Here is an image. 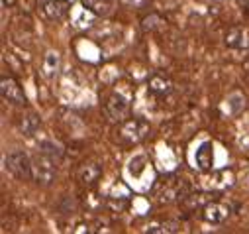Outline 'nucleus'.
<instances>
[{"mask_svg": "<svg viewBox=\"0 0 249 234\" xmlns=\"http://www.w3.org/2000/svg\"><path fill=\"white\" fill-rule=\"evenodd\" d=\"M230 214H231V205L230 203H222V201H210L202 209V218L206 222H212V224L224 222Z\"/></svg>", "mask_w": 249, "mask_h": 234, "instance_id": "nucleus-8", "label": "nucleus"}, {"mask_svg": "<svg viewBox=\"0 0 249 234\" xmlns=\"http://www.w3.org/2000/svg\"><path fill=\"white\" fill-rule=\"evenodd\" d=\"M145 163H147V157L145 156H136L130 161V173L132 175H142V171L145 169Z\"/></svg>", "mask_w": 249, "mask_h": 234, "instance_id": "nucleus-19", "label": "nucleus"}, {"mask_svg": "<svg viewBox=\"0 0 249 234\" xmlns=\"http://www.w3.org/2000/svg\"><path fill=\"white\" fill-rule=\"evenodd\" d=\"M239 2V6H243V10H245V14L249 16V0H237Z\"/></svg>", "mask_w": 249, "mask_h": 234, "instance_id": "nucleus-20", "label": "nucleus"}, {"mask_svg": "<svg viewBox=\"0 0 249 234\" xmlns=\"http://www.w3.org/2000/svg\"><path fill=\"white\" fill-rule=\"evenodd\" d=\"M16 2H18V0H2V6L4 8H12Z\"/></svg>", "mask_w": 249, "mask_h": 234, "instance_id": "nucleus-21", "label": "nucleus"}, {"mask_svg": "<svg viewBox=\"0 0 249 234\" xmlns=\"http://www.w3.org/2000/svg\"><path fill=\"white\" fill-rule=\"evenodd\" d=\"M224 41L231 49H249V26H233L226 32Z\"/></svg>", "mask_w": 249, "mask_h": 234, "instance_id": "nucleus-9", "label": "nucleus"}, {"mask_svg": "<svg viewBox=\"0 0 249 234\" xmlns=\"http://www.w3.org/2000/svg\"><path fill=\"white\" fill-rule=\"evenodd\" d=\"M81 4L94 16H106L112 10V0H81Z\"/></svg>", "mask_w": 249, "mask_h": 234, "instance_id": "nucleus-15", "label": "nucleus"}, {"mask_svg": "<svg viewBox=\"0 0 249 234\" xmlns=\"http://www.w3.org/2000/svg\"><path fill=\"white\" fill-rule=\"evenodd\" d=\"M210 201H214V193H189L180 201V205L186 211H195V209H204Z\"/></svg>", "mask_w": 249, "mask_h": 234, "instance_id": "nucleus-12", "label": "nucleus"}, {"mask_svg": "<svg viewBox=\"0 0 249 234\" xmlns=\"http://www.w3.org/2000/svg\"><path fill=\"white\" fill-rule=\"evenodd\" d=\"M147 134H149V122L143 120V118H128V120H124L122 126H120V132H118L120 140L124 144H130V146L143 142L147 138Z\"/></svg>", "mask_w": 249, "mask_h": 234, "instance_id": "nucleus-3", "label": "nucleus"}, {"mask_svg": "<svg viewBox=\"0 0 249 234\" xmlns=\"http://www.w3.org/2000/svg\"><path fill=\"white\" fill-rule=\"evenodd\" d=\"M100 177H102V163L100 161L90 159V161L81 163L77 169V179L85 187H92Z\"/></svg>", "mask_w": 249, "mask_h": 234, "instance_id": "nucleus-7", "label": "nucleus"}, {"mask_svg": "<svg viewBox=\"0 0 249 234\" xmlns=\"http://www.w3.org/2000/svg\"><path fill=\"white\" fill-rule=\"evenodd\" d=\"M57 177V159L39 152L32 159V179L37 185H51Z\"/></svg>", "mask_w": 249, "mask_h": 234, "instance_id": "nucleus-2", "label": "nucleus"}, {"mask_svg": "<svg viewBox=\"0 0 249 234\" xmlns=\"http://www.w3.org/2000/svg\"><path fill=\"white\" fill-rule=\"evenodd\" d=\"M147 87H149V91H151L153 95H157V97H165V95H169V93L173 91V81H171L165 73L155 71V73L149 75V79H147Z\"/></svg>", "mask_w": 249, "mask_h": 234, "instance_id": "nucleus-11", "label": "nucleus"}, {"mask_svg": "<svg viewBox=\"0 0 249 234\" xmlns=\"http://www.w3.org/2000/svg\"><path fill=\"white\" fill-rule=\"evenodd\" d=\"M6 167H8V171L14 175V177H18L20 181L32 179V159L22 150H16V152L6 156Z\"/></svg>", "mask_w": 249, "mask_h": 234, "instance_id": "nucleus-4", "label": "nucleus"}, {"mask_svg": "<svg viewBox=\"0 0 249 234\" xmlns=\"http://www.w3.org/2000/svg\"><path fill=\"white\" fill-rule=\"evenodd\" d=\"M104 110L116 122L128 120L130 118V110H132L130 108V98H126L122 93H112L104 102Z\"/></svg>", "mask_w": 249, "mask_h": 234, "instance_id": "nucleus-5", "label": "nucleus"}, {"mask_svg": "<svg viewBox=\"0 0 249 234\" xmlns=\"http://www.w3.org/2000/svg\"><path fill=\"white\" fill-rule=\"evenodd\" d=\"M0 95L2 98L14 106H24L28 102L26 95H24V89L20 87V83L14 79V77H2L0 79Z\"/></svg>", "mask_w": 249, "mask_h": 234, "instance_id": "nucleus-6", "label": "nucleus"}, {"mask_svg": "<svg viewBox=\"0 0 249 234\" xmlns=\"http://www.w3.org/2000/svg\"><path fill=\"white\" fill-rule=\"evenodd\" d=\"M196 165L202 169V171H210L212 165H214V146L212 142H204L198 150H196Z\"/></svg>", "mask_w": 249, "mask_h": 234, "instance_id": "nucleus-13", "label": "nucleus"}, {"mask_svg": "<svg viewBox=\"0 0 249 234\" xmlns=\"http://www.w3.org/2000/svg\"><path fill=\"white\" fill-rule=\"evenodd\" d=\"M57 67H59V55L55 51H49L45 55V61H43V75L47 79L55 77L57 75Z\"/></svg>", "mask_w": 249, "mask_h": 234, "instance_id": "nucleus-17", "label": "nucleus"}, {"mask_svg": "<svg viewBox=\"0 0 249 234\" xmlns=\"http://www.w3.org/2000/svg\"><path fill=\"white\" fill-rule=\"evenodd\" d=\"M41 126V120H39V116L34 114V112H28L24 116H20V120H18V128L24 136H34Z\"/></svg>", "mask_w": 249, "mask_h": 234, "instance_id": "nucleus-14", "label": "nucleus"}, {"mask_svg": "<svg viewBox=\"0 0 249 234\" xmlns=\"http://www.w3.org/2000/svg\"><path fill=\"white\" fill-rule=\"evenodd\" d=\"M178 230H180V224L177 220H163V222L151 224L147 228V232H151V234H173V232H178Z\"/></svg>", "mask_w": 249, "mask_h": 234, "instance_id": "nucleus-16", "label": "nucleus"}, {"mask_svg": "<svg viewBox=\"0 0 249 234\" xmlns=\"http://www.w3.org/2000/svg\"><path fill=\"white\" fill-rule=\"evenodd\" d=\"M39 152H43V154L55 157L57 161L63 157V150H61V146H59V144H53V142H41V144H39Z\"/></svg>", "mask_w": 249, "mask_h": 234, "instance_id": "nucleus-18", "label": "nucleus"}, {"mask_svg": "<svg viewBox=\"0 0 249 234\" xmlns=\"http://www.w3.org/2000/svg\"><path fill=\"white\" fill-rule=\"evenodd\" d=\"M155 197L161 203H173V201H182L186 195L191 193V185L186 179L178 177V175H169L165 179H159L153 187Z\"/></svg>", "mask_w": 249, "mask_h": 234, "instance_id": "nucleus-1", "label": "nucleus"}, {"mask_svg": "<svg viewBox=\"0 0 249 234\" xmlns=\"http://www.w3.org/2000/svg\"><path fill=\"white\" fill-rule=\"evenodd\" d=\"M69 8H71L69 0H45V4H43L45 16H47L49 20H55V22L67 18Z\"/></svg>", "mask_w": 249, "mask_h": 234, "instance_id": "nucleus-10", "label": "nucleus"}]
</instances>
